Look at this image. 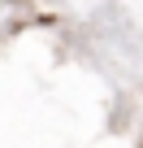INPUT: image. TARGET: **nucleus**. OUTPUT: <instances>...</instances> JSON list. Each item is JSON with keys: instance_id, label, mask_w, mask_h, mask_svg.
<instances>
[]
</instances>
